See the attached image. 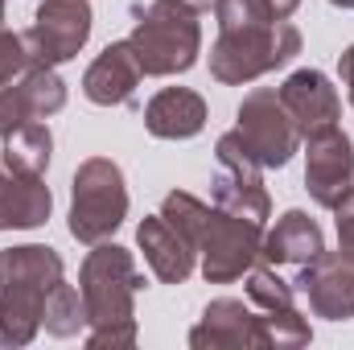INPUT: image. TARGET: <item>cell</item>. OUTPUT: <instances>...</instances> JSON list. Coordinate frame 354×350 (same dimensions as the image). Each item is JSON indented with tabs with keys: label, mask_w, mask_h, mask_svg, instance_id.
Wrapping results in <instances>:
<instances>
[{
	"label": "cell",
	"mask_w": 354,
	"mask_h": 350,
	"mask_svg": "<svg viewBox=\"0 0 354 350\" xmlns=\"http://www.w3.org/2000/svg\"><path fill=\"white\" fill-rule=\"evenodd\" d=\"M145 288V276L120 243H95L79 268V297L87 309V347L120 350L136 347V293Z\"/></svg>",
	"instance_id": "1"
},
{
	"label": "cell",
	"mask_w": 354,
	"mask_h": 350,
	"mask_svg": "<svg viewBox=\"0 0 354 350\" xmlns=\"http://www.w3.org/2000/svg\"><path fill=\"white\" fill-rule=\"evenodd\" d=\"M54 198L41 177L12 174L0 165V231H33L50 219Z\"/></svg>",
	"instance_id": "19"
},
{
	"label": "cell",
	"mask_w": 354,
	"mask_h": 350,
	"mask_svg": "<svg viewBox=\"0 0 354 350\" xmlns=\"http://www.w3.org/2000/svg\"><path fill=\"white\" fill-rule=\"evenodd\" d=\"M235 132L260 169H284L292 161V153L301 149V132H297L292 116L284 111L276 87H256L243 95V103L235 111Z\"/></svg>",
	"instance_id": "7"
},
{
	"label": "cell",
	"mask_w": 354,
	"mask_h": 350,
	"mask_svg": "<svg viewBox=\"0 0 354 350\" xmlns=\"http://www.w3.org/2000/svg\"><path fill=\"white\" fill-rule=\"evenodd\" d=\"M66 107V83L58 79L54 66H29L21 79L0 87V136L29 120H50Z\"/></svg>",
	"instance_id": "14"
},
{
	"label": "cell",
	"mask_w": 354,
	"mask_h": 350,
	"mask_svg": "<svg viewBox=\"0 0 354 350\" xmlns=\"http://www.w3.org/2000/svg\"><path fill=\"white\" fill-rule=\"evenodd\" d=\"M338 75H342V83H346V95H351V107H354V46L342 50V58H338Z\"/></svg>",
	"instance_id": "26"
},
{
	"label": "cell",
	"mask_w": 354,
	"mask_h": 350,
	"mask_svg": "<svg viewBox=\"0 0 354 350\" xmlns=\"http://www.w3.org/2000/svg\"><path fill=\"white\" fill-rule=\"evenodd\" d=\"M66 280V264L46 243L0 252V347H29L41 330L50 293Z\"/></svg>",
	"instance_id": "2"
},
{
	"label": "cell",
	"mask_w": 354,
	"mask_h": 350,
	"mask_svg": "<svg viewBox=\"0 0 354 350\" xmlns=\"http://www.w3.org/2000/svg\"><path fill=\"white\" fill-rule=\"evenodd\" d=\"M124 219H128L124 169L111 157H87L71 181V235L95 248L111 239Z\"/></svg>",
	"instance_id": "5"
},
{
	"label": "cell",
	"mask_w": 354,
	"mask_h": 350,
	"mask_svg": "<svg viewBox=\"0 0 354 350\" xmlns=\"http://www.w3.org/2000/svg\"><path fill=\"white\" fill-rule=\"evenodd\" d=\"M260 248H264V227L252 219H239L223 206H206L194 252H198V268L210 284H235L243 272H252L260 264Z\"/></svg>",
	"instance_id": "6"
},
{
	"label": "cell",
	"mask_w": 354,
	"mask_h": 350,
	"mask_svg": "<svg viewBox=\"0 0 354 350\" xmlns=\"http://www.w3.org/2000/svg\"><path fill=\"white\" fill-rule=\"evenodd\" d=\"M91 25H95L91 0H41L25 33V46L37 66H62L75 62L79 50L91 42Z\"/></svg>",
	"instance_id": "9"
},
{
	"label": "cell",
	"mask_w": 354,
	"mask_h": 350,
	"mask_svg": "<svg viewBox=\"0 0 354 350\" xmlns=\"http://www.w3.org/2000/svg\"><path fill=\"white\" fill-rule=\"evenodd\" d=\"M185 8H194V12H202V8H214V0H181Z\"/></svg>",
	"instance_id": "27"
},
{
	"label": "cell",
	"mask_w": 354,
	"mask_h": 350,
	"mask_svg": "<svg viewBox=\"0 0 354 350\" xmlns=\"http://www.w3.org/2000/svg\"><path fill=\"white\" fill-rule=\"evenodd\" d=\"M0 29H4V0H0Z\"/></svg>",
	"instance_id": "29"
},
{
	"label": "cell",
	"mask_w": 354,
	"mask_h": 350,
	"mask_svg": "<svg viewBox=\"0 0 354 350\" xmlns=\"http://www.w3.org/2000/svg\"><path fill=\"white\" fill-rule=\"evenodd\" d=\"M136 243L145 252V264L153 268V276L161 284H185L198 268V252L194 243L177 231L165 214H149L140 227H136Z\"/></svg>",
	"instance_id": "16"
},
{
	"label": "cell",
	"mask_w": 354,
	"mask_h": 350,
	"mask_svg": "<svg viewBox=\"0 0 354 350\" xmlns=\"http://www.w3.org/2000/svg\"><path fill=\"white\" fill-rule=\"evenodd\" d=\"M29 66H33V54L25 46V33L0 29V87L12 83V79H21Z\"/></svg>",
	"instance_id": "23"
},
{
	"label": "cell",
	"mask_w": 354,
	"mask_h": 350,
	"mask_svg": "<svg viewBox=\"0 0 354 350\" xmlns=\"http://www.w3.org/2000/svg\"><path fill=\"white\" fill-rule=\"evenodd\" d=\"M41 330L54 334V338H75L87 330V309H83V297L75 284H58L46 301V317H41Z\"/></svg>",
	"instance_id": "22"
},
{
	"label": "cell",
	"mask_w": 354,
	"mask_h": 350,
	"mask_svg": "<svg viewBox=\"0 0 354 350\" xmlns=\"http://www.w3.org/2000/svg\"><path fill=\"white\" fill-rule=\"evenodd\" d=\"M128 46L149 79L185 75L202 54V25L198 12L181 0H153L136 12V25L128 33Z\"/></svg>",
	"instance_id": "4"
},
{
	"label": "cell",
	"mask_w": 354,
	"mask_h": 350,
	"mask_svg": "<svg viewBox=\"0 0 354 350\" xmlns=\"http://www.w3.org/2000/svg\"><path fill=\"white\" fill-rule=\"evenodd\" d=\"M260 4H264V12L272 21H288V17L301 8V0H260Z\"/></svg>",
	"instance_id": "25"
},
{
	"label": "cell",
	"mask_w": 354,
	"mask_h": 350,
	"mask_svg": "<svg viewBox=\"0 0 354 350\" xmlns=\"http://www.w3.org/2000/svg\"><path fill=\"white\" fill-rule=\"evenodd\" d=\"M248 301L260 309L268 330V350H301L313 342V330L305 322V313L292 301V284L276 276L272 264H256L248 272Z\"/></svg>",
	"instance_id": "10"
},
{
	"label": "cell",
	"mask_w": 354,
	"mask_h": 350,
	"mask_svg": "<svg viewBox=\"0 0 354 350\" xmlns=\"http://www.w3.org/2000/svg\"><path fill=\"white\" fill-rule=\"evenodd\" d=\"M292 293H301L309 301L313 317L326 322H351L354 317V264H346L342 256L322 252L317 260L301 264Z\"/></svg>",
	"instance_id": "13"
},
{
	"label": "cell",
	"mask_w": 354,
	"mask_h": 350,
	"mask_svg": "<svg viewBox=\"0 0 354 350\" xmlns=\"http://www.w3.org/2000/svg\"><path fill=\"white\" fill-rule=\"evenodd\" d=\"M0 140H4V149H0V165L4 169L29 174V177H41L50 169V157H54V132H50V124L29 120V124L12 128Z\"/></svg>",
	"instance_id": "21"
},
{
	"label": "cell",
	"mask_w": 354,
	"mask_h": 350,
	"mask_svg": "<svg viewBox=\"0 0 354 350\" xmlns=\"http://www.w3.org/2000/svg\"><path fill=\"white\" fill-rule=\"evenodd\" d=\"M145 128L157 140H189L206 128V99L189 87H165L145 103Z\"/></svg>",
	"instance_id": "18"
},
{
	"label": "cell",
	"mask_w": 354,
	"mask_h": 350,
	"mask_svg": "<svg viewBox=\"0 0 354 350\" xmlns=\"http://www.w3.org/2000/svg\"><path fill=\"white\" fill-rule=\"evenodd\" d=\"M334 8H354V0H330Z\"/></svg>",
	"instance_id": "28"
},
{
	"label": "cell",
	"mask_w": 354,
	"mask_h": 350,
	"mask_svg": "<svg viewBox=\"0 0 354 350\" xmlns=\"http://www.w3.org/2000/svg\"><path fill=\"white\" fill-rule=\"evenodd\" d=\"M194 350H268L264 317L252 301L218 297L202 309L198 326L189 330Z\"/></svg>",
	"instance_id": "11"
},
{
	"label": "cell",
	"mask_w": 354,
	"mask_h": 350,
	"mask_svg": "<svg viewBox=\"0 0 354 350\" xmlns=\"http://www.w3.org/2000/svg\"><path fill=\"white\" fill-rule=\"evenodd\" d=\"M276 91H280V103H284V111L292 116L301 140L338 128V120H342V99H338V87L330 83V75H322V71H292Z\"/></svg>",
	"instance_id": "15"
},
{
	"label": "cell",
	"mask_w": 354,
	"mask_h": 350,
	"mask_svg": "<svg viewBox=\"0 0 354 350\" xmlns=\"http://www.w3.org/2000/svg\"><path fill=\"white\" fill-rule=\"evenodd\" d=\"M214 157H218V174L210 181L214 206L264 227L268 214H272V198H268V185H264V169L256 165V157L248 153L239 132H223L218 145H214Z\"/></svg>",
	"instance_id": "8"
},
{
	"label": "cell",
	"mask_w": 354,
	"mask_h": 350,
	"mask_svg": "<svg viewBox=\"0 0 354 350\" xmlns=\"http://www.w3.org/2000/svg\"><path fill=\"white\" fill-rule=\"evenodd\" d=\"M305 190L322 210H334L354 190V145L342 128L309 136L305 153Z\"/></svg>",
	"instance_id": "12"
},
{
	"label": "cell",
	"mask_w": 354,
	"mask_h": 350,
	"mask_svg": "<svg viewBox=\"0 0 354 350\" xmlns=\"http://www.w3.org/2000/svg\"><path fill=\"white\" fill-rule=\"evenodd\" d=\"M140 79H145V71H140L132 46H128V42H111V46L87 66V75H83V95H87L91 103H99V107H124V103H132Z\"/></svg>",
	"instance_id": "17"
},
{
	"label": "cell",
	"mask_w": 354,
	"mask_h": 350,
	"mask_svg": "<svg viewBox=\"0 0 354 350\" xmlns=\"http://www.w3.org/2000/svg\"><path fill=\"white\" fill-rule=\"evenodd\" d=\"M297 54H301V29L292 21L218 29V42L210 46V79L223 87H243L288 66Z\"/></svg>",
	"instance_id": "3"
},
{
	"label": "cell",
	"mask_w": 354,
	"mask_h": 350,
	"mask_svg": "<svg viewBox=\"0 0 354 350\" xmlns=\"http://www.w3.org/2000/svg\"><path fill=\"white\" fill-rule=\"evenodd\" d=\"M334 227H338V256L354 264V190L334 206Z\"/></svg>",
	"instance_id": "24"
},
{
	"label": "cell",
	"mask_w": 354,
	"mask_h": 350,
	"mask_svg": "<svg viewBox=\"0 0 354 350\" xmlns=\"http://www.w3.org/2000/svg\"><path fill=\"white\" fill-rule=\"evenodd\" d=\"M326 252V235L317 227V219H309L305 210H284L276 219V227L264 235V248H260V260L280 268V264H309Z\"/></svg>",
	"instance_id": "20"
}]
</instances>
